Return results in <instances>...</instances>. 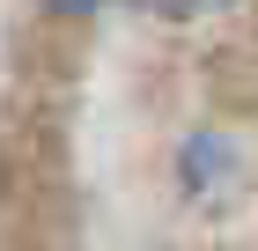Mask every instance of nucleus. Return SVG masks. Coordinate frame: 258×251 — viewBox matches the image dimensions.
I'll return each mask as SVG.
<instances>
[{
  "instance_id": "obj_2",
  "label": "nucleus",
  "mask_w": 258,
  "mask_h": 251,
  "mask_svg": "<svg viewBox=\"0 0 258 251\" xmlns=\"http://www.w3.org/2000/svg\"><path fill=\"white\" fill-rule=\"evenodd\" d=\"M52 8H59V15H89L96 0H52Z\"/></svg>"
},
{
  "instance_id": "obj_1",
  "label": "nucleus",
  "mask_w": 258,
  "mask_h": 251,
  "mask_svg": "<svg viewBox=\"0 0 258 251\" xmlns=\"http://www.w3.org/2000/svg\"><path fill=\"white\" fill-rule=\"evenodd\" d=\"M155 15H170V22H184V15H207V8H221V0H148Z\"/></svg>"
}]
</instances>
